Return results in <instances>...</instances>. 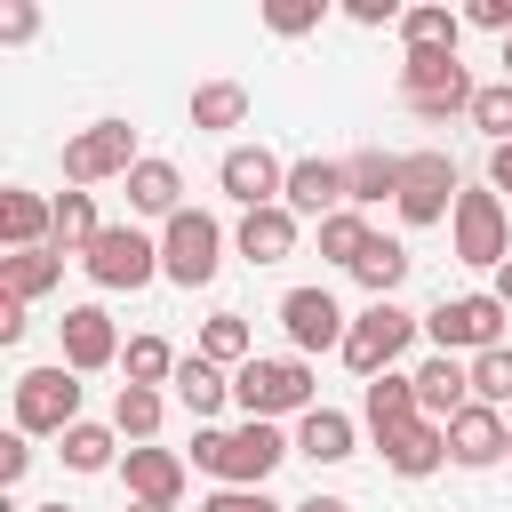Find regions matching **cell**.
I'll list each match as a JSON object with an SVG mask.
<instances>
[{
  "label": "cell",
  "instance_id": "1",
  "mask_svg": "<svg viewBox=\"0 0 512 512\" xmlns=\"http://www.w3.org/2000/svg\"><path fill=\"white\" fill-rule=\"evenodd\" d=\"M296 456V440L264 416H240V424H200L192 432V464L216 480V488H264L280 464Z\"/></svg>",
  "mask_w": 512,
  "mask_h": 512
},
{
  "label": "cell",
  "instance_id": "2",
  "mask_svg": "<svg viewBox=\"0 0 512 512\" xmlns=\"http://www.w3.org/2000/svg\"><path fill=\"white\" fill-rule=\"evenodd\" d=\"M232 400H240V416H264V424L312 416V408H320V376H312V360H296V352H280V360L256 352V360L232 376Z\"/></svg>",
  "mask_w": 512,
  "mask_h": 512
},
{
  "label": "cell",
  "instance_id": "3",
  "mask_svg": "<svg viewBox=\"0 0 512 512\" xmlns=\"http://www.w3.org/2000/svg\"><path fill=\"white\" fill-rule=\"evenodd\" d=\"M480 80L456 64V48H408L400 56V104L416 120H448V112H472Z\"/></svg>",
  "mask_w": 512,
  "mask_h": 512
},
{
  "label": "cell",
  "instance_id": "4",
  "mask_svg": "<svg viewBox=\"0 0 512 512\" xmlns=\"http://www.w3.org/2000/svg\"><path fill=\"white\" fill-rule=\"evenodd\" d=\"M504 304H496V288H480V296H440L432 312H424V336L440 344V352H456V360H480V352H496L504 344Z\"/></svg>",
  "mask_w": 512,
  "mask_h": 512
},
{
  "label": "cell",
  "instance_id": "5",
  "mask_svg": "<svg viewBox=\"0 0 512 512\" xmlns=\"http://www.w3.org/2000/svg\"><path fill=\"white\" fill-rule=\"evenodd\" d=\"M416 312H400V304H368V312H352V328H344V368L360 376V384H376V376H392V360L416 344Z\"/></svg>",
  "mask_w": 512,
  "mask_h": 512
},
{
  "label": "cell",
  "instance_id": "6",
  "mask_svg": "<svg viewBox=\"0 0 512 512\" xmlns=\"http://www.w3.org/2000/svg\"><path fill=\"white\" fill-rule=\"evenodd\" d=\"M80 424V376L64 368V360H48V368H24L16 376V432L24 440H64Z\"/></svg>",
  "mask_w": 512,
  "mask_h": 512
},
{
  "label": "cell",
  "instance_id": "7",
  "mask_svg": "<svg viewBox=\"0 0 512 512\" xmlns=\"http://www.w3.org/2000/svg\"><path fill=\"white\" fill-rule=\"evenodd\" d=\"M144 152H136V128L128 120H88L80 136H64V184L72 192H88V184H128V168H136Z\"/></svg>",
  "mask_w": 512,
  "mask_h": 512
},
{
  "label": "cell",
  "instance_id": "8",
  "mask_svg": "<svg viewBox=\"0 0 512 512\" xmlns=\"http://www.w3.org/2000/svg\"><path fill=\"white\" fill-rule=\"evenodd\" d=\"M216 264H224V224H216L208 208L168 216V232H160V280H176V288H208Z\"/></svg>",
  "mask_w": 512,
  "mask_h": 512
},
{
  "label": "cell",
  "instance_id": "9",
  "mask_svg": "<svg viewBox=\"0 0 512 512\" xmlns=\"http://www.w3.org/2000/svg\"><path fill=\"white\" fill-rule=\"evenodd\" d=\"M448 240H456V264H480V272L512 264V216H504V200H496L488 184H480V192H456Z\"/></svg>",
  "mask_w": 512,
  "mask_h": 512
},
{
  "label": "cell",
  "instance_id": "10",
  "mask_svg": "<svg viewBox=\"0 0 512 512\" xmlns=\"http://www.w3.org/2000/svg\"><path fill=\"white\" fill-rule=\"evenodd\" d=\"M80 272H88L96 288H112V296H120V288H152V280H160V240H144L136 224H104L96 248L80 256Z\"/></svg>",
  "mask_w": 512,
  "mask_h": 512
},
{
  "label": "cell",
  "instance_id": "11",
  "mask_svg": "<svg viewBox=\"0 0 512 512\" xmlns=\"http://www.w3.org/2000/svg\"><path fill=\"white\" fill-rule=\"evenodd\" d=\"M456 160L448 152H400V224H448L456 216Z\"/></svg>",
  "mask_w": 512,
  "mask_h": 512
},
{
  "label": "cell",
  "instance_id": "12",
  "mask_svg": "<svg viewBox=\"0 0 512 512\" xmlns=\"http://www.w3.org/2000/svg\"><path fill=\"white\" fill-rule=\"evenodd\" d=\"M216 184H224V200H240V216H248V208H280V192H288V160L264 152V144H232V152L216 160Z\"/></svg>",
  "mask_w": 512,
  "mask_h": 512
},
{
  "label": "cell",
  "instance_id": "13",
  "mask_svg": "<svg viewBox=\"0 0 512 512\" xmlns=\"http://www.w3.org/2000/svg\"><path fill=\"white\" fill-rule=\"evenodd\" d=\"M280 328H288V344H296V360H312V352H344V304L328 296V288H288L280 296Z\"/></svg>",
  "mask_w": 512,
  "mask_h": 512
},
{
  "label": "cell",
  "instance_id": "14",
  "mask_svg": "<svg viewBox=\"0 0 512 512\" xmlns=\"http://www.w3.org/2000/svg\"><path fill=\"white\" fill-rule=\"evenodd\" d=\"M56 336H64V368H72V376H96V368H112V360L128 352L104 304H72V312L56 320Z\"/></svg>",
  "mask_w": 512,
  "mask_h": 512
},
{
  "label": "cell",
  "instance_id": "15",
  "mask_svg": "<svg viewBox=\"0 0 512 512\" xmlns=\"http://www.w3.org/2000/svg\"><path fill=\"white\" fill-rule=\"evenodd\" d=\"M280 208L304 224H328L336 208H352V192H344V160H288V192H280Z\"/></svg>",
  "mask_w": 512,
  "mask_h": 512
},
{
  "label": "cell",
  "instance_id": "16",
  "mask_svg": "<svg viewBox=\"0 0 512 512\" xmlns=\"http://www.w3.org/2000/svg\"><path fill=\"white\" fill-rule=\"evenodd\" d=\"M496 456H512V416L472 400V408L448 424V464H464V472H488Z\"/></svg>",
  "mask_w": 512,
  "mask_h": 512
},
{
  "label": "cell",
  "instance_id": "17",
  "mask_svg": "<svg viewBox=\"0 0 512 512\" xmlns=\"http://www.w3.org/2000/svg\"><path fill=\"white\" fill-rule=\"evenodd\" d=\"M416 376V408L432 416V424H456L464 408H472V360H456V352H432L424 368H408Z\"/></svg>",
  "mask_w": 512,
  "mask_h": 512
},
{
  "label": "cell",
  "instance_id": "18",
  "mask_svg": "<svg viewBox=\"0 0 512 512\" xmlns=\"http://www.w3.org/2000/svg\"><path fill=\"white\" fill-rule=\"evenodd\" d=\"M416 416H424V408H416V376H400V368H392V376H376V384L360 392V424H368V440H376V448H392Z\"/></svg>",
  "mask_w": 512,
  "mask_h": 512
},
{
  "label": "cell",
  "instance_id": "19",
  "mask_svg": "<svg viewBox=\"0 0 512 512\" xmlns=\"http://www.w3.org/2000/svg\"><path fill=\"white\" fill-rule=\"evenodd\" d=\"M120 480H128V504H168V512H176V496H184V456L144 440V448L120 456Z\"/></svg>",
  "mask_w": 512,
  "mask_h": 512
},
{
  "label": "cell",
  "instance_id": "20",
  "mask_svg": "<svg viewBox=\"0 0 512 512\" xmlns=\"http://www.w3.org/2000/svg\"><path fill=\"white\" fill-rule=\"evenodd\" d=\"M0 240H8V256L56 248V200H40V192H0Z\"/></svg>",
  "mask_w": 512,
  "mask_h": 512
},
{
  "label": "cell",
  "instance_id": "21",
  "mask_svg": "<svg viewBox=\"0 0 512 512\" xmlns=\"http://www.w3.org/2000/svg\"><path fill=\"white\" fill-rule=\"evenodd\" d=\"M128 208L136 216H184V176H176V160H136L128 168Z\"/></svg>",
  "mask_w": 512,
  "mask_h": 512
},
{
  "label": "cell",
  "instance_id": "22",
  "mask_svg": "<svg viewBox=\"0 0 512 512\" xmlns=\"http://www.w3.org/2000/svg\"><path fill=\"white\" fill-rule=\"evenodd\" d=\"M232 240H240L248 264H288V256H296V216H288V208H248Z\"/></svg>",
  "mask_w": 512,
  "mask_h": 512
},
{
  "label": "cell",
  "instance_id": "23",
  "mask_svg": "<svg viewBox=\"0 0 512 512\" xmlns=\"http://www.w3.org/2000/svg\"><path fill=\"white\" fill-rule=\"evenodd\" d=\"M384 464L400 472V480H432L440 464H448V424H432V416H416L392 448H384Z\"/></svg>",
  "mask_w": 512,
  "mask_h": 512
},
{
  "label": "cell",
  "instance_id": "24",
  "mask_svg": "<svg viewBox=\"0 0 512 512\" xmlns=\"http://www.w3.org/2000/svg\"><path fill=\"white\" fill-rule=\"evenodd\" d=\"M352 440H360V424H352L344 408H312V416H296V456H312V464H344Z\"/></svg>",
  "mask_w": 512,
  "mask_h": 512
},
{
  "label": "cell",
  "instance_id": "25",
  "mask_svg": "<svg viewBox=\"0 0 512 512\" xmlns=\"http://www.w3.org/2000/svg\"><path fill=\"white\" fill-rule=\"evenodd\" d=\"M176 400H184V408H192V416L208 424V416H216V408L232 400V368H216V360L184 352V360H176Z\"/></svg>",
  "mask_w": 512,
  "mask_h": 512
},
{
  "label": "cell",
  "instance_id": "26",
  "mask_svg": "<svg viewBox=\"0 0 512 512\" xmlns=\"http://www.w3.org/2000/svg\"><path fill=\"white\" fill-rule=\"evenodd\" d=\"M344 192H352V208L400 200V152H352L344 160Z\"/></svg>",
  "mask_w": 512,
  "mask_h": 512
},
{
  "label": "cell",
  "instance_id": "27",
  "mask_svg": "<svg viewBox=\"0 0 512 512\" xmlns=\"http://www.w3.org/2000/svg\"><path fill=\"white\" fill-rule=\"evenodd\" d=\"M48 288H64V256L56 248H24V256H0V296H48Z\"/></svg>",
  "mask_w": 512,
  "mask_h": 512
},
{
  "label": "cell",
  "instance_id": "28",
  "mask_svg": "<svg viewBox=\"0 0 512 512\" xmlns=\"http://www.w3.org/2000/svg\"><path fill=\"white\" fill-rule=\"evenodd\" d=\"M408 264H416V256H408L400 240H384V232H376V240H368V256L352 264V280L368 288V304H392V288L408 280Z\"/></svg>",
  "mask_w": 512,
  "mask_h": 512
},
{
  "label": "cell",
  "instance_id": "29",
  "mask_svg": "<svg viewBox=\"0 0 512 512\" xmlns=\"http://www.w3.org/2000/svg\"><path fill=\"white\" fill-rule=\"evenodd\" d=\"M200 360H216V368H248L256 360V336H248V320L240 312H216V320H200Z\"/></svg>",
  "mask_w": 512,
  "mask_h": 512
},
{
  "label": "cell",
  "instance_id": "30",
  "mask_svg": "<svg viewBox=\"0 0 512 512\" xmlns=\"http://www.w3.org/2000/svg\"><path fill=\"white\" fill-rule=\"evenodd\" d=\"M96 232V192H56V256H88Z\"/></svg>",
  "mask_w": 512,
  "mask_h": 512
},
{
  "label": "cell",
  "instance_id": "31",
  "mask_svg": "<svg viewBox=\"0 0 512 512\" xmlns=\"http://www.w3.org/2000/svg\"><path fill=\"white\" fill-rule=\"evenodd\" d=\"M248 120V88L240 80H200L192 88V128H240Z\"/></svg>",
  "mask_w": 512,
  "mask_h": 512
},
{
  "label": "cell",
  "instance_id": "32",
  "mask_svg": "<svg viewBox=\"0 0 512 512\" xmlns=\"http://www.w3.org/2000/svg\"><path fill=\"white\" fill-rule=\"evenodd\" d=\"M160 408H168V400H160L152 384H120V400H112V432L144 448V440L160 432Z\"/></svg>",
  "mask_w": 512,
  "mask_h": 512
},
{
  "label": "cell",
  "instance_id": "33",
  "mask_svg": "<svg viewBox=\"0 0 512 512\" xmlns=\"http://www.w3.org/2000/svg\"><path fill=\"white\" fill-rule=\"evenodd\" d=\"M64 464H72V472H112V464H120V432L80 416V424L64 432Z\"/></svg>",
  "mask_w": 512,
  "mask_h": 512
},
{
  "label": "cell",
  "instance_id": "34",
  "mask_svg": "<svg viewBox=\"0 0 512 512\" xmlns=\"http://www.w3.org/2000/svg\"><path fill=\"white\" fill-rule=\"evenodd\" d=\"M368 240H376V232H368V216H360V208H336V216L320 224V256H328V264H344V272L368 256Z\"/></svg>",
  "mask_w": 512,
  "mask_h": 512
},
{
  "label": "cell",
  "instance_id": "35",
  "mask_svg": "<svg viewBox=\"0 0 512 512\" xmlns=\"http://www.w3.org/2000/svg\"><path fill=\"white\" fill-rule=\"evenodd\" d=\"M456 32H464V16L440 8V0H424V8L400 16V40H408V48H456Z\"/></svg>",
  "mask_w": 512,
  "mask_h": 512
},
{
  "label": "cell",
  "instance_id": "36",
  "mask_svg": "<svg viewBox=\"0 0 512 512\" xmlns=\"http://www.w3.org/2000/svg\"><path fill=\"white\" fill-rule=\"evenodd\" d=\"M176 360H184V352H168L160 336H128V352H120L128 384H152V392H160V384H176Z\"/></svg>",
  "mask_w": 512,
  "mask_h": 512
},
{
  "label": "cell",
  "instance_id": "37",
  "mask_svg": "<svg viewBox=\"0 0 512 512\" xmlns=\"http://www.w3.org/2000/svg\"><path fill=\"white\" fill-rule=\"evenodd\" d=\"M488 144H512V80H488L480 96H472V112H464Z\"/></svg>",
  "mask_w": 512,
  "mask_h": 512
},
{
  "label": "cell",
  "instance_id": "38",
  "mask_svg": "<svg viewBox=\"0 0 512 512\" xmlns=\"http://www.w3.org/2000/svg\"><path fill=\"white\" fill-rule=\"evenodd\" d=\"M472 400H480V408H504V400H512V344H496V352L472 360Z\"/></svg>",
  "mask_w": 512,
  "mask_h": 512
},
{
  "label": "cell",
  "instance_id": "39",
  "mask_svg": "<svg viewBox=\"0 0 512 512\" xmlns=\"http://www.w3.org/2000/svg\"><path fill=\"white\" fill-rule=\"evenodd\" d=\"M320 16H328V0H272V8H264V24H272L280 40H304V32H320Z\"/></svg>",
  "mask_w": 512,
  "mask_h": 512
},
{
  "label": "cell",
  "instance_id": "40",
  "mask_svg": "<svg viewBox=\"0 0 512 512\" xmlns=\"http://www.w3.org/2000/svg\"><path fill=\"white\" fill-rule=\"evenodd\" d=\"M200 512H288V504H272L264 488H216V496H208Z\"/></svg>",
  "mask_w": 512,
  "mask_h": 512
},
{
  "label": "cell",
  "instance_id": "41",
  "mask_svg": "<svg viewBox=\"0 0 512 512\" xmlns=\"http://www.w3.org/2000/svg\"><path fill=\"white\" fill-rule=\"evenodd\" d=\"M32 32H40V8H32V0H8V8H0V40L16 48V40H32Z\"/></svg>",
  "mask_w": 512,
  "mask_h": 512
},
{
  "label": "cell",
  "instance_id": "42",
  "mask_svg": "<svg viewBox=\"0 0 512 512\" xmlns=\"http://www.w3.org/2000/svg\"><path fill=\"white\" fill-rule=\"evenodd\" d=\"M344 16H352V24H368V32H376V24H400V16H408V8H400V0H344Z\"/></svg>",
  "mask_w": 512,
  "mask_h": 512
},
{
  "label": "cell",
  "instance_id": "43",
  "mask_svg": "<svg viewBox=\"0 0 512 512\" xmlns=\"http://www.w3.org/2000/svg\"><path fill=\"white\" fill-rule=\"evenodd\" d=\"M24 472H32V440H24V432H8V440H0V480L16 488Z\"/></svg>",
  "mask_w": 512,
  "mask_h": 512
},
{
  "label": "cell",
  "instance_id": "44",
  "mask_svg": "<svg viewBox=\"0 0 512 512\" xmlns=\"http://www.w3.org/2000/svg\"><path fill=\"white\" fill-rule=\"evenodd\" d=\"M464 24H480V32H504V40H512V0H472V8H464Z\"/></svg>",
  "mask_w": 512,
  "mask_h": 512
},
{
  "label": "cell",
  "instance_id": "45",
  "mask_svg": "<svg viewBox=\"0 0 512 512\" xmlns=\"http://www.w3.org/2000/svg\"><path fill=\"white\" fill-rule=\"evenodd\" d=\"M24 328H32L24 320V296H0V344H24Z\"/></svg>",
  "mask_w": 512,
  "mask_h": 512
},
{
  "label": "cell",
  "instance_id": "46",
  "mask_svg": "<svg viewBox=\"0 0 512 512\" xmlns=\"http://www.w3.org/2000/svg\"><path fill=\"white\" fill-rule=\"evenodd\" d=\"M488 192H496V200L512 192V144H488Z\"/></svg>",
  "mask_w": 512,
  "mask_h": 512
},
{
  "label": "cell",
  "instance_id": "47",
  "mask_svg": "<svg viewBox=\"0 0 512 512\" xmlns=\"http://www.w3.org/2000/svg\"><path fill=\"white\" fill-rule=\"evenodd\" d=\"M288 512H352L344 496H304V504H288Z\"/></svg>",
  "mask_w": 512,
  "mask_h": 512
},
{
  "label": "cell",
  "instance_id": "48",
  "mask_svg": "<svg viewBox=\"0 0 512 512\" xmlns=\"http://www.w3.org/2000/svg\"><path fill=\"white\" fill-rule=\"evenodd\" d=\"M496 304L512 312V264H496Z\"/></svg>",
  "mask_w": 512,
  "mask_h": 512
},
{
  "label": "cell",
  "instance_id": "49",
  "mask_svg": "<svg viewBox=\"0 0 512 512\" xmlns=\"http://www.w3.org/2000/svg\"><path fill=\"white\" fill-rule=\"evenodd\" d=\"M504 80H512V40H504Z\"/></svg>",
  "mask_w": 512,
  "mask_h": 512
},
{
  "label": "cell",
  "instance_id": "50",
  "mask_svg": "<svg viewBox=\"0 0 512 512\" xmlns=\"http://www.w3.org/2000/svg\"><path fill=\"white\" fill-rule=\"evenodd\" d=\"M128 512H168V504H128Z\"/></svg>",
  "mask_w": 512,
  "mask_h": 512
},
{
  "label": "cell",
  "instance_id": "51",
  "mask_svg": "<svg viewBox=\"0 0 512 512\" xmlns=\"http://www.w3.org/2000/svg\"><path fill=\"white\" fill-rule=\"evenodd\" d=\"M32 512H72V504H32Z\"/></svg>",
  "mask_w": 512,
  "mask_h": 512
}]
</instances>
